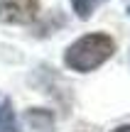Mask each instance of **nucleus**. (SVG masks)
Masks as SVG:
<instances>
[{"label": "nucleus", "mask_w": 130, "mask_h": 132, "mask_svg": "<svg viewBox=\"0 0 130 132\" xmlns=\"http://www.w3.org/2000/svg\"><path fill=\"white\" fill-rule=\"evenodd\" d=\"M116 52V42L103 32H93V34H83L79 37L64 54V61L71 71H93L98 69L103 61L111 59V54Z\"/></svg>", "instance_id": "f257e3e1"}, {"label": "nucleus", "mask_w": 130, "mask_h": 132, "mask_svg": "<svg viewBox=\"0 0 130 132\" xmlns=\"http://www.w3.org/2000/svg\"><path fill=\"white\" fill-rule=\"evenodd\" d=\"M39 0H0V20L7 24H27L37 17Z\"/></svg>", "instance_id": "f03ea898"}, {"label": "nucleus", "mask_w": 130, "mask_h": 132, "mask_svg": "<svg viewBox=\"0 0 130 132\" xmlns=\"http://www.w3.org/2000/svg\"><path fill=\"white\" fill-rule=\"evenodd\" d=\"M0 132H20L10 98H0Z\"/></svg>", "instance_id": "20e7f679"}, {"label": "nucleus", "mask_w": 130, "mask_h": 132, "mask_svg": "<svg viewBox=\"0 0 130 132\" xmlns=\"http://www.w3.org/2000/svg\"><path fill=\"white\" fill-rule=\"evenodd\" d=\"M98 3H103V0H71V5H74V10H76V15H79V17H83V20L91 17V12L98 7Z\"/></svg>", "instance_id": "39448f33"}, {"label": "nucleus", "mask_w": 130, "mask_h": 132, "mask_svg": "<svg viewBox=\"0 0 130 132\" xmlns=\"http://www.w3.org/2000/svg\"><path fill=\"white\" fill-rule=\"evenodd\" d=\"M128 15H130V5H128Z\"/></svg>", "instance_id": "0eeeda50"}, {"label": "nucleus", "mask_w": 130, "mask_h": 132, "mask_svg": "<svg viewBox=\"0 0 130 132\" xmlns=\"http://www.w3.org/2000/svg\"><path fill=\"white\" fill-rule=\"evenodd\" d=\"M113 132H130V125H123V127H118V130H113Z\"/></svg>", "instance_id": "423d86ee"}, {"label": "nucleus", "mask_w": 130, "mask_h": 132, "mask_svg": "<svg viewBox=\"0 0 130 132\" xmlns=\"http://www.w3.org/2000/svg\"><path fill=\"white\" fill-rule=\"evenodd\" d=\"M25 120H27V125H29L34 132H49V130H52V125H54L52 113H49V110H42V108H32V110H27Z\"/></svg>", "instance_id": "7ed1b4c3"}]
</instances>
